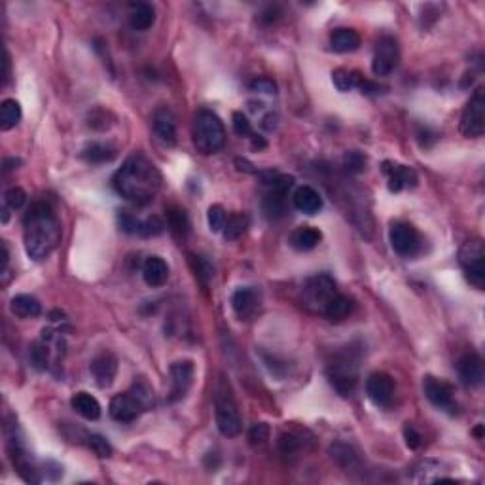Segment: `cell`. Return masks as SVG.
<instances>
[{"label": "cell", "instance_id": "6", "mask_svg": "<svg viewBox=\"0 0 485 485\" xmlns=\"http://www.w3.org/2000/svg\"><path fill=\"white\" fill-rule=\"evenodd\" d=\"M214 415H217V427L222 436L226 438H235L241 432V415L235 404L234 396L229 388L220 383L214 396Z\"/></svg>", "mask_w": 485, "mask_h": 485}, {"label": "cell", "instance_id": "28", "mask_svg": "<svg viewBox=\"0 0 485 485\" xmlns=\"http://www.w3.org/2000/svg\"><path fill=\"white\" fill-rule=\"evenodd\" d=\"M353 307L354 305L351 298L343 296V294H336V296L332 298L330 302L326 303V307L322 313L332 320H342L353 313Z\"/></svg>", "mask_w": 485, "mask_h": 485}, {"label": "cell", "instance_id": "32", "mask_svg": "<svg viewBox=\"0 0 485 485\" xmlns=\"http://www.w3.org/2000/svg\"><path fill=\"white\" fill-rule=\"evenodd\" d=\"M330 455L342 468H353L359 464L356 451L349 444H343V442H336V444L330 445Z\"/></svg>", "mask_w": 485, "mask_h": 485}, {"label": "cell", "instance_id": "20", "mask_svg": "<svg viewBox=\"0 0 485 485\" xmlns=\"http://www.w3.org/2000/svg\"><path fill=\"white\" fill-rule=\"evenodd\" d=\"M154 133L167 146L177 144V118L167 107H160L154 112Z\"/></svg>", "mask_w": 485, "mask_h": 485}, {"label": "cell", "instance_id": "25", "mask_svg": "<svg viewBox=\"0 0 485 485\" xmlns=\"http://www.w3.org/2000/svg\"><path fill=\"white\" fill-rule=\"evenodd\" d=\"M10 309H12V313L16 317H19V319H36L42 313L40 302L35 296H31V294H18V296H13L12 302H10Z\"/></svg>", "mask_w": 485, "mask_h": 485}, {"label": "cell", "instance_id": "24", "mask_svg": "<svg viewBox=\"0 0 485 485\" xmlns=\"http://www.w3.org/2000/svg\"><path fill=\"white\" fill-rule=\"evenodd\" d=\"M70 405L78 415L87 419V421H97L101 417V404L89 393H76L70 400Z\"/></svg>", "mask_w": 485, "mask_h": 485}, {"label": "cell", "instance_id": "8", "mask_svg": "<svg viewBox=\"0 0 485 485\" xmlns=\"http://www.w3.org/2000/svg\"><path fill=\"white\" fill-rule=\"evenodd\" d=\"M485 131V92L479 87L468 101L461 116V133L468 138L481 137Z\"/></svg>", "mask_w": 485, "mask_h": 485}, {"label": "cell", "instance_id": "34", "mask_svg": "<svg viewBox=\"0 0 485 485\" xmlns=\"http://www.w3.org/2000/svg\"><path fill=\"white\" fill-rule=\"evenodd\" d=\"M167 226L171 228V231L178 237H184V235L190 231V220L186 217V212L182 209H169L167 212Z\"/></svg>", "mask_w": 485, "mask_h": 485}, {"label": "cell", "instance_id": "38", "mask_svg": "<svg viewBox=\"0 0 485 485\" xmlns=\"http://www.w3.org/2000/svg\"><path fill=\"white\" fill-rule=\"evenodd\" d=\"M25 201H27V194H25L23 188H18V186H13L4 194V205L8 209H13V211L21 209L25 205Z\"/></svg>", "mask_w": 485, "mask_h": 485}, {"label": "cell", "instance_id": "37", "mask_svg": "<svg viewBox=\"0 0 485 485\" xmlns=\"http://www.w3.org/2000/svg\"><path fill=\"white\" fill-rule=\"evenodd\" d=\"M87 445H89V449H92L97 457H101V459L112 455V445H110L109 440L103 438L101 434H89V436H87Z\"/></svg>", "mask_w": 485, "mask_h": 485}, {"label": "cell", "instance_id": "30", "mask_svg": "<svg viewBox=\"0 0 485 485\" xmlns=\"http://www.w3.org/2000/svg\"><path fill=\"white\" fill-rule=\"evenodd\" d=\"M413 481H417V484H432V481H444V478L442 476V467H440L438 462L434 461H423L419 462L415 467V470H413Z\"/></svg>", "mask_w": 485, "mask_h": 485}, {"label": "cell", "instance_id": "10", "mask_svg": "<svg viewBox=\"0 0 485 485\" xmlns=\"http://www.w3.org/2000/svg\"><path fill=\"white\" fill-rule=\"evenodd\" d=\"M8 453H10V461H12L13 468L18 470V474L27 481V484H38L40 481V474L35 468V464L31 462V457L25 449L23 442L16 434V427L10 432L8 430Z\"/></svg>", "mask_w": 485, "mask_h": 485}, {"label": "cell", "instance_id": "39", "mask_svg": "<svg viewBox=\"0 0 485 485\" xmlns=\"http://www.w3.org/2000/svg\"><path fill=\"white\" fill-rule=\"evenodd\" d=\"M165 231V222L160 217H150L141 224V235L144 237H156Z\"/></svg>", "mask_w": 485, "mask_h": 485}, {"label": "cell", "instance_id": "21", "mask_svg": "<svg viewBox=\"0 0 485 485\" xmlns=\"http://www.w3.org/2000/svg\"><path fill=\"white\" fill-rule=\"evenodd\" d=\"M143 279L152 288L163 286L169 279V266L163 258L150 256L143 263Z\"/></svg>", "mask_w": 485, "mask_h": 485}, {"label": "cell", "instance_id": "12", "mask_svg": "<svg viewBox=\"0 0 485 485\" xmlns=\"http://www.w3.org/2000/svg\"><path fill=\"white\" fill-rule=\"evenodd\" d=\"M423 393H425L428 402L432 405H436L438 410L447 411V413H455L457 411L453 387H451L449 383L442 381L438 377L427 376L423 379Z\"/></svg>", "mask_w": 485, "mask_h": 485}, {"label": "cell", "instance_id": "23", "mask_svg": "<svg viewBox=\"0 0 485 485\" xmlns=\"http://www.w3.org/2000/svg\"><path fill=\"white\" fill-rule=\"evenodd\" d=\"M156 23V10L150 2L129 4V25L135 31H148Z\"/></svg>", "mask_w": 485, "mask_h": 485}, {"label": "cell", "instance_id": "3", "mask_svg": "<svg viewBox=\"0 0 485 485\" xmlns=\"http://www.w3.org/2000/svg\"><path fill=\"white\" fill-rule=\"evenodd\" d=\"M154 405V393L146 383H135L127 393L116 394L110 400V417L118 423L135 421L141 413Z\"/></svg>", "mask_w": 485, "mask_h": 485}, {"label": "cell", "instance_id": "45", "mask_svg": "<svg viewBox=\"0 0 485 485\" xmlns=\"http://www.w3.org/2000/svg\"><path fill=\"white\" fill-rule=\"evenodd\" d=\"M251 89L256 93H266V95H275L277 93V84L271 78H256L251 82Z\"/></svg>", "mask_w": 485, "mask_h": 485}, {"label": "cell", "instance_id": "47", "mask_svg": "<svg viewBox=\"0 0 485 485\" xmlns=\"http://www.w3.org/2000/svg\"><path fill=\"white\" fill-rule=\"evenodd\" d=\"M404 438H405V445H408L410 449H417V447L423 444L421 432H419L413 425H410V423L404 427Z\"/></svg>", "mask_w": 485, "mask_h": 485}, {"label": "cell", "instance_id": "36", "mask_svg": "<svg viewBox=\"0 0 485 485\" xmlns=\"http://www.w3.org/2000/svg\"><path fill=\"white\" fill-rule=\"evenodd\" d=\"M332 82L339 92H349L356 86V72H349L345 69H336L332 72Z\"/></svg>", "mask_w": 485, "mask_h": 485}, {"label": "cell", "instance_id": "18", "mask_svg": "<svg viewBox=\"0 0 485 485\" xmlns=\"http://www.w3.org/2000/svg\"><path fill=\"white\" fill-rule=\"evenodd\" d=\"M383 173L387 175L388 190L391 192H402L405 188L417 186V173L411 167L393 163V161H385L383 163Z\"/></svg>", "mask_w": 485, "mask_h": 485}, {"label": "cell", "instance_id": "2", "mask_svg": "<svg viewBox=\"0 0 485 485\" xmlns=\"http://www.w3.org/2000/svg\"><path fill=\"white\" fill-rule=\"evenodd\" d=\"M25 251L35 262L46 260L61 241V222L46 201H36L23 220Z\"/></svg>", "mask_w": 485, "mask_h": 485}, {"label": "cell", "instance_id": "5", "mask_svg": "<svg viewBox=\"0 0 485 485\" xmlns=\"http://www.w3.org/2000/svg\"><path fill=\"white\" fill-rule=\"evenodd\" d=\"M459 263H461L464 277L478 290H484L485 286V249L484 241L472 237L462 243L459 251Z\"/></svg>", "mask_w": 485, "mask_h": 485}, {"label": "cell", "instance_id": "26", "mask_svg": "<svg viewBox=\"0 0 485 485\" xmlns=\"http://www.w3.org/2000/svg\"><path fill=\"white\" fill-rule=\"evenodd\" d=\"M320 239H322V234L319 229L311 228V226H303V228H298L290 235V245L300 252H309L319 245Z\"/></svg>", "mask_w": 485, "mask_h": 485}, {"label": "cell", "instance_id": "4", "mask_svg": "<svg viewBox=\"0 0 485 485\" xmlns=\"http://www.w3.org/2000/svg\"><path fill=\"white\" fill-rule=\"evenodd\" d=\"M226 143L222 120L211 110H200L194 120V144L201 154H214Z\"/></svg>", "mask_w": 485, "mask_h": 485}, {"label": "cell", "instance_id": "49", "mask_svg": "<svg viewBox=\"0 0 485 485\" xmlns=\"http://www.w3.org/2000/svg\"><path fill=\"white\" fill-rule=\"evenodd\" d=\"M252 146H254V148H266V141L256 135V137L252 138Z\"/></svg>", "mask_w": 485, "mask_h": 485}, {"label": "cell", "instance_id": "16", "mask_svg": "<svg viewBox=\"0 0 485 485\" xmlns=\"http://www.w3.org/2000/svg\"><path fill=\"white\" fill-rule=\"evenodd\" d=\"M457 374L462 385L467 387H479L484 383L485 370H484V360L476 353L464 354L459 362H457Z\"/></svg>", "mask_w": 485, "mask_h": 485}, {"label": "cell", "instance_id": "11", "mask_svg": "<svg viewBox=\"0 0 485 485\" xmlns=\"http://www.w3.org/2000/svg\"><path fill=\"white\" fill-rule=\"evenodd\" d=\"M388 241L393 251L404 258L415 256L421 249V237L417 234V229L408 222H394L388 229Z\"/></svg>", "mask_w": 485, "mask_h": 485}, {"label": "cell", "instance_id": "50", "mask_svg": "<svg viewBox=\"0 0 485 485\" xmlns=\"http://www.w3.org/2000/svg\"><path fill=\"white\" fill-rule=\"evenodd\" d=\"M10 78V55L6 52V61H4V82H8Z\"/></svg>", "mask_w": 485, "mask_h": 485}, {"label": "cell", "instance_id": "33", "mask_svg": "<svg viewBox=\"0 0 485 485\" xmlns=\"http://www.w3.org/2000/svg\"><path fill=\"white\" fill-rule=\"evenodd\" d=\"M249 228V218L245 214H231L226 220V226L222 229V235L226 241H237L239 237H243Z\"/></svg>", "mask_w": 485, "mask_h": 485}, {"label": "cell", "instance_id": "22", "mask_svg": "<svg viewBox=\"0 0 485 485\" xmlns=\"http://www.w3.org/2000/svg\"><path fill=\"white\" fill-rule=\"evenodd\" d=\"M292 203L296 207L300 212H305V214H317V212L322 209V197L315 188L311 186H300V188L294 192V197H292Z\"/></svg>", "mask_w": 485, "mask_h": 485}, {"label": "cell", "instance_id": "7", "mask_svg": "<svg viewBox=\"0 0 485 485\" xmlns=\"http://www.w3.org/2000/svg\"><path fill=\"white\" fill-rule=\"evenodd\" d=\"M328 379L342 396H351L359 381V364L351 353L339 354L328 366Z\"/></svg>", "mask_w": 485, "mask_h": 485}, {"label": "cell", "instance_id": "43", "mask_svg": "<svg viewBox=\"0 0 485 485\" xmlns=\"http://www.w3.org/2000/svg\"><path fill=\"white\" fill-rule=\"evenodd\" d=\"M268 438H269V428H268V425H263V423H256V425H252L251 430H249V440H251L254 445L266 444V440Z\"/></svg>", "mask_w": 485, "mask_h": 485}, {"label": "cell", "instance_id": "35", "mask_svg": "<svg viewBox=\"0 0 485 485\" xmlns=\"http://www.w3.org/2000/svg\"><path fill=\"white\" fill-rule=\"evenodd\" d=\"M226 220H228V214H226V209H224L222 205L209 207V212H207V222H209L211 231H214V234L222 231L224 226H226Z\"/></svg>", "mask_w": 485, "mask_h": 485}, {"label": "cell", "instance_id": "27", "mask_svg": "<svg viewBox=\"0 0 485 485\" xmlns=\"http://www.w3.org/2000/svg\"><path fill=\"white\" fill-rule=\"evenodd\" d=\"M330 46L337 53L354 52L360 46V36L354 29H336L330 36Z\"/></svg>", "mask_w": 485, "mask_h": 485}, {"label": "cell", "instance_id": "15", "mask_svg": "<svg viewBox=\"0 0 485 485\" xmlns=\"http://www.w3.org/2000/svg\"><path fill=\"white\" fill-rule=\"evenodd\" d=\"M366 394L376 405L387 408L394 398V381L393 377L385 371H374L366 379Z\"/></svg>", "mask_w": 485, "mask_h": 485}, {"label": "cell", "instance_id": "46", "mask_svg": "<svg viewBox=\"0 0 485 485\" xmlns=\"http://www.w3.org/2000/svg\"><path fill=\"white\" fill-rule=\"evenodd\" d=\"M234 131L239 135V137H246V135H251L252 129H251V121H249V118H246L243 112H234Z\"/></svg>", "mask_w": 485, "mask_h": 485}, {"label": "cell", "instance_id": "1", "mask_svg": "<svg viewBox=\"0 0 485 485\" xmlns=\"http://www.w3.org/2000/svg\"><path fill=\"white\" fill-rule=\"evenodd\" d=\"M112 186L124 200L135 205H146L160 192L161 175L152 161L137 154L127 158L124 165L116 171Z\"/></svg>", "mask_w": 485, "mask_h": 485}, {"label": "cell", "instance_id": "40", "mask_svg": "<svg viewBox=\"0 0 485 485\" xmlns=\"http://www.w3.org/2000/svg\"><path fill=\"white\" fill-rule=\"evenodd\" d=\"M300 447H302V440L298 438L296 434H292V432L280 434L279 449L283 451L285 455H294L296 451H300Z\"/></svg>", "mask_w": 485, "mask_h": 485}, {"label": "cell", "instance_id": "14", "mask_svg": "<svg viewBox=\"0 0 485 485\" xmlns=\"http://www.w3.org/2000/svg\"><path fill=\"white\" fill-rule=\"evenodd\" d=\"M194 362L190 360H178L169 368V376H171V393H169V402H178L186 396V393L194 383Z\"/></svg>", "mask_w": 485, "mask_h": 485}, {"label": "cell", "instance_id": "48", "mask_svg": "<svg viewBox=\"0 0 485 485\" xmlns=\"http://www.w3.org/2000/svg\"><path fill=\"white\" fill-rule=\"evenodd\" d=\"M277 126H279V116L273 114V112H269L268 116H263V120H262L263 129H268V131H273V129H277Z\"/></svg>", "mask_w": 485, "mask_h": 485}, {"label": "cell", "instance_id": "29", "mask_svg": "<svg viewBox=\"0 0 485 485\" xmlns=\"http://www.w3.org/2000/svg\"><path fill=\"white\" fill-rule=\"evenodd\" d=\"M21 121V104L16 99H6L2 101L0 107V127L4 131H10Z\"/></svg>", "mask_w": 485, "mask_h": 485}, {"label": "cell", "instance_id": "13", "mask_svg": "<svg viewBox=\"0 0 485 485\" xmlns=\"http://www.w3.org/2000/svg\"><path fill=\"white\" fill-rule=\"evenodd\" d=\"M398 63V44L393 36H381L376 44L371 70L376 76H388Z\"/></svg>", "mask_w": 485, "mask_h": 485}, {"label": "cell", "instance_id": "31", "mask_svg": "<svg viewBox=\"0 0 485 485\" xmlns=\"http://www.w3.org/2000/svg\"><path fill=\"white\" fill-rule=\"evenodd\" d=\"M82 158L89 163H107V161H112L116 158V148L103 143H92L84 148Z\"/></svg>", "mask_w": 485, "mask_h": 485}, {"label": "cell", "instance_id": "44", "mask_svg": "<svg viewBox=\"0 0 485 485\" xmlns=\"http://www.w3.org/2000/svg\"><path fill=\"white\" fill-rule=\"evenodd\" d=\"M192 263H194L195 273L200 275L203 283H209V279L212 277V268L211 263L207 262L205 258L201 256H192Z\"/></svg>", "mask_w": 485, "mask_h": 485}, {"label": "cell", "instance_id": "9", "mask_svg": "<svg viewBox=\"0 0 485 485\" xmlns=\"http://www.w3.org/2000/svg\"><path fill=\"white\" fill-rule=\"evenodd\" d=\"M336 294V283L330 275L326 273L315 275V277L305 280V285H303V302L309 307L319 309V311H325L326 303L330 302Z\"/></svg>", "mask_w": 485, "mask_h": 485}, {"label": "cell", "instance_id": "41", "mask_svg": "<svg viewBox=\"0 0 485 485\" xmlns=\"http://www.w3.org/2000/svg\"><path fill=\"white\" fill-rule=\"evenodd\" d=\"M343 165L345 169L351 173H360L366 167V156H362V152H356V150H351L343 158Z\"/></svg>", "mask_w": 485, "mask_h": 485}, {"label": "cell", "instance_id": "17", "mask_svg": "<svg viewBox=\"0 0 485 485\" xmlns=\"http://www.w3.org/2000/svg\"><path fill=\"white\" fill-rule=\"evenodd\" d=\"M231 307L241 320H251L260 311V296L251 286L237 288L231 296Z\"/></svg>", "mask_w": 485, "mask_h": 485}, {"label": "cell", "instance_id": "42", "mask_svg": "<svg viewBox=\"0 0 485 485\" xmlns=\"http://www.w3.org/2000/svg\"><path fill=\"white\" fill-rule=\"evenodd\" d=\"M118 222H120V228L126 231V234H141V224L138 218H135L131 212L127 211H120L118 214Z\"/></svg>", "mask_w": 485, "mask_h": 485}, {"label": "cell", "instance_id": "19", "mask_svg": "<svg viewBox=\"0 0 485 485\" xmlns=\"http://www.w3.org/2000/svg\"><path fill=\"white\" fill-rule=\"evenodd\" d=\"M89 370L99 387L107 388L114 383V377L118 374V359L112 353H101L93 359Z\"/></svg>", "mask_w": 485, "mask_h": 485}]
</instances>
